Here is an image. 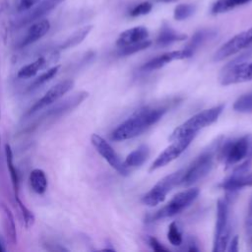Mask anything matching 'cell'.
<instances>
[{"instance_id": "20", "label": "cell", "mask_w": 252, "mask_h": 252, "mask_svg": "<svg viewBox=\"0 0 252 252\" xmlns=\"http://www.w3.org/2000/svg\"><path fill=\"white\" fill-rule=\"evenodd\" d=\"M230 225L228 224V206L225 200H219L217 204V221L215 230L216 240L222 232H224Z\"/></svg>"}, {"instance_id": "26", "label": "cell", "mask_w": 252, "mask_h": 252, "mask_svg": "<svg viewBox=\"0 0 252 252\" xmlns=\"http://www.w3.org/2000/svg\"><path fill=\"white\" fill-rule=\"evenodd\" d=\"M216 35V32L212 30H201L194 33V35L191 37L190 41L187 43L185 48L189 51H191L193 54L194 52L202 46L206 41L210 40Z\"/></svg>"}, {"instance_id": "22", "label": "cell", "mask_w": 252, "mask_h": 252, "mask_svg": "<svg viewBox=\"0 0 252 252\" xmlns=\"http://www.w3.org/2000/svg\"><path fill=\"white\" fill-rule=\"evenodd\" d=\"M92 30H93V26L92 25H88V26L82 27L81 29H79L76 32H74L71 35H69L63 42H61L56 47V49L58 51H60V50H65V49H69V48L77 46L78 44H80L88 36V34L91 32Z\"/></svg>"}, {"instance_id": "16", "label": "cell", "mask_w": 252, "mask_h": 252, "mask_svg": "<svg viewBox=\"0 0 252 252\" xmlns=\"http://www.w3.org/2000/svg\"><path fill=\"white\" fill-rule=\"evenodd\" d=\"M192 55H193V53L191 51L187 50L186 48H184L182 50H174V51L166 52V53H163L159 56H157V57L151 59L150 61H148L147 63H145L140 68V71L141 72H151V71H154V70H158V69L163 67L164 65H166L167 63H169L173 60H180V59L189 58Z\"/></svg>"}, {"instance_id": "7", "label": "cell", "mask_w": 252, "mask_h": 252, "mask_svg": "<svg viewBox=\"0 0 252 252\" xmlns=\"http://www.w3.org/2000/svg\"><path fill=\"white\" fill-rule=\"evenodd\" d=\"M184 173V168L180 169L176 172L166 175L162 179H160L142 199V202L150 207L158 205L161 203L166 195L170 192V190L176 185L180 184L182 176Z\"/></svg>"}, {"instance_id": "6", "label": "cell", "mask_w": 252, "mask_h": 252, "mask_svg": "<svg viewBox=\"0 0 252 252\" xmlns=\"http://www.w3.org/2000/svg\"><path fill=\"white\" fill-rule=\"evenodd\" d=\"M199 195L198 188H190L177 193L164 207L150 217L151 221L173 217L185 210Z\"/></svg>"}, {"instance_id": "12", "label": "cell", "mask_w": 252, "mask_h": 252, "mask_svg": "<svg viewBox=\"0 0 252 252\" xmlns=\"http://www.w3.org/2000/svg\"><path fill=\"white\" fill-rule=\"evenodd\" d=\"M250 45H252V28L235 34L224 44H222L215 53L214 60H223L224 58L233 55Z\"/></svg>"}, {"instance_id": "31", "label": "cell", "mask_w": 252, "mask_h": 252, "mask_svg": "<svg viewBox=\"0 0 252 252\" xmlns=\"http://www.w3.org/2000/svg\"><path fill=\"white\" fill-rule=\"evenodd\" d=\"M195 11V6L192 4H179L175 7L173 17L177 21H183L189 18Z\"/></svg>"}, {"instance_id": "18", "label": "cell", "mask_w": 252, "mask_h": 252, "mask_svg": "<svg viewBox=\"0 0 252 252\" xmlns=\"http://www.w3.org/2000/svg\"><path fill=\"white\" fill-rule=\"evenodd\" d=\"M53 50L51 51L50 55H41L37 57L34 61L23 66L17 73V77L20 79H30L34 77L37 72L47 66V64L50 62L49 57L52 55Z\"/></svg>"}, {"instance_id": "41", "label": "cell", "mask_w": 252, "mask_h": 252, "mask_svg": "<svg viewBox=\"0 0 252 252\" xmlns=\"http://www.w3.org/2000/svg\"><path fill=\"white\" fill-rule=\"evenodd\" d=\"M3 251H4V248H3L2 244H1V241H0V252H3Z\"/></svg>"}, {"instance_id": "9", "label": "cell", "mask_w": 252, "mask_h": 252, "mask_svg": "<svg viewBox=\"0 0 252 252\" xmlns=\"http://www.w3.org/2000/svg\"><path fill=\"white\" fill-rule=\"evenodd\" d=\"M74 86V81L71 79H66L58 82L52 86L38 100H36L30 109L26 112L25 117H30L32 114L38 112L39 110L50 106L51 104L58 101L65 94H67Z\"/></svg>"}, {"instance_id": "38", "label": "cell", "mask_w": 252, "mask_h": 252, "mask_svg": "<svg viewBox=\"0 0 252 252\" xmlns=\"http://www.w3.org/2000/svg\"><path fill=\"white\" fill-rule=\"evenodd\" d=\"M186 243H187V245H188V247L186 248V250H188V251H199V249H198V247H197V244H196L194 238H188L187 241H186Z\"/></svg>"}, {"instance_id": "32", "label": "cell", "mask_w": 252, "mask_h": 252, "mask_svg": "<svg viewBox=\"0 0 252 252\" xmlns=\"http://www.w3.org/2000/svg\"><path fill=\"white\" fill-rule=\"evenodd\" d=\"M151 44H152V41L146 39V40L141 41L139 43H135V44H132V45H129V46H125V47H120L119 50H118V54L121 55V56L131 55L133 53H136L138 51H141L143 49L148 48Z\"/></svg>"}, {"instance_id": "30", "label": "cell", "mask_w": 252, "mask_h": 252, "mask_svg": "<svg viewBox=\"0 0 252 252\" xmlns=\"http://www.w3.org/2000/svg\"><path fill=\"white\" fill-rule=\"evenodd\" d=\"M167 239L168 241L173 245V246H179L183 242L182 238V233L180 231V228L178 224L173 221L169 224L168 226V231H167Z\"/></svg>"}, {"instance_id": "33", "label": "cell", "mask_w": 252, "mask_h": 252, "mask_svg": "<svg viewBox=\"0 0 252 252\" xmlns=\"http://www.w3.org/2000/svg\"><path fill=\"white\" fill-rule=\"evenodd\" d=\"M153 8V4L150 2H142L135 6L131 11H130V16L132 17H138L142 15H146L151 12Z\"/></svg>"}, {"instance_id": "5", "label": "cell", "mask_w": 252, "mask_h": 252, "mask_svg": "<svg viewBox=\"0 0 252 252\" xmlns=\"http://www.w3.org/2000/svg\"><path fill=\"white\" fill-rule=\"evenodd\" d=\"M251 136H243L236 140H229L220 143L219 147V157L227 167H230L247 158L250 148Z\"/></svg>"}, {"instance_id": "25", "label": "cell", "mask_w": 252, "mask_h": 252, "mask_svg": "<svg viewBox=\"0 0 252 252\" xmlns=\"http://www.w3.org/2000/svg\"><path fill=\"white\" fill-rule=\"evenodd\" d=\"M149 155H150L149 147L146 145H142L126 157L124 163L126 166H130V167L140 166L146 161Z\"/></svg>"}, {"instance_id": "39", "label": "cell", "mask_w": 252, "mask_h": 252, "mask_svg": "<svg viewBox=\"0 0 252 252\" xmlns=\"http://www.w3.org/2000/svg\"><path fill=\"white\" fill-rule=\"evenodd\" d=\"M157 2H162V3H170V2H176L178 0H156Z\"/></svg>"}, {"instance_id": "14", "label": "cell", "mask_w": 252, "mask_h": 252, "mask_svg": "<svg viewBox=\"0 0 252 252\" xmlns=\"http://www.w3.org/2000/svg\"><path fill=\"white\" fill-rule=\"evenodd\" d=\"M65 1L66 0H43L41 2H38L35 7L27 11L25 15L18 19L15 22V26L21 28L28 24H32L39 19H42L45 15L50 13L53 9H55Z\"/></svg>"}, {"instance_id": "42", "label": "cell", "mask_w": 252, "mask_h": 252, "mask_svg": "<svg viewBox=\"0 0 252 252\" xmlns=\"http://www.w3.org/2000/svg\"><path fill=\"white\" fill-rule=\"evenodd\" d=\"M0 118H1V109H0Z\"/></svg>"}, {"instance_id": "35", "label": "cell", "mask_w": 252, "mask_h": 252, "mask_svg": "<svg viewBox=\"0 0 252 252\" xmlns=\"http://www.w3.org/2000/svg\"><path fill=\"white\" fill-rule=\"evenodd\" d=\"M148 241H149V245L152 247V249H153L154 251H157V252H166V251H168L167 248H165V247H164L156 237H154V236H150L149 239H148Z\"/></svg>"}, {"instance_id": "19", "label": "cell", "mask_w": 252, "mask_h": 252, "mask_svg": "<svg viewBox=\"0 0 252 252\" xmlns=\"http://www.w3.org/2000/svg\"><path fill=\"white\" fill-rule=\"evenodd\" d=\"M220 186L228 191L235 192L246 186H252V172H247L243 175H237L232 173L228 178L223 180Z\"/></svg>"}, {"instance_id": "37", "label": "cell", "mask_w": 252, "mask_h": 252, "mask_svg": "<svg viewBox=\"0 0 252 252\" xmlns=\"http://www.w3.org/2000/svg\"><path fill=\"white\" fill-rule=\"evenodd\" d=\"M245 223H246L247 227H252V198H251V200L249 202Z\"/></svg>"}, {"instance_id": "17", "label": "cell", "mask_w": 252, "mask_h": 252, "mask_svg": "<svg viewBox=\"0 0 252 252\" xmlns=\"http://www.w3.org/2000/svg\"><path fill=\"white\" fill-rule=\"evenodd\" d=\"M149 36V31L145 27H134L121 32L116 40L118 48L129 46L144 41Z\"/></svg>"}, {"instance_id": "11", "label": "cell", "mask_w": 252, "mask_h": 252, "mask_svg": "<svg viewBox=\"0 0 252 252\" xmlns=\"http://www.w3.org/2000/svg\"><path fill=\"white\" fill-rule=\"evenodd\" d=\"M194 137H195V134H191V135L184 136L180 139L171 141L172 144L169 145L164 151H162L158 155V157L154 160V162L150 167V171H153L161 166H164L167 163L174 160L175 158H177L187 149V147L190 145Z\"/></svg>"}, {"instance_id": "27", "label": "cell", "mask_w": 252, "mask_h": 252, "mask_svg": "<svg viewBox=\"0 0 252 252\" xmlns=\"http://www.w3.org/2000/svg\"><path fill=\"white\" fill-rule=\"evenodd\" d=\"M59 70H60V65H55V66L47 69L41 75H39L35 79H33V81L31 83L30 87H28V91H33L35 89H38L40 86L49 82L51 79H53L58 74Z\"/></svg>"}, {"instance_id": "21", "label": "cell", "mask_w": 252, "mask_h": 252, "mask_svg": "<svg viewBox=\"0 0 252 252\" xmlns=\"http://www.w3.org/2000/svg\"><path fill=\"white\" fill-rule=\"evenodd\" d=\"M187 38V35L174 31L170 26L163 24L157 37V44L158 46H167L175 41H181Z\"/></svg>"}, {"instance_id": "24", "label": "cell", "mask_w": 252, "mask_h": 252, "mask_svg": "<svg viewBox=\"0 0 252 252\" xmlns=\"http://www.w3.org/2000/svg\"><path fill=\"white\" fill-rule=\"evenodd\" d=\"M30 185L36 194H43L48 187V181L45 172L40 168H34L31 171L29 177Z\"/></svg>"}, {"instance_id": "4", "label": "cell", "mask_w": 252, "mask_h": 252, "mask_svg": "<svg viewBox=\"0 0 252 252\" xmlns=\"http://www.w3.org/2000/svg\"><path fill=\"white\" fill-rule=\"evenodd\" d=\"M248 57V53H243L227 63L220 75V83L222 86H228L251 81L252 62H246Z\"/></svg>"}, {"instance_id": "2", "label": "cell", "mask_w": 252, "mask_h": 252, "mask_svg": "<svg viewBox=\"0 0 252 252\" xmlns=\"http://www.w3.org/2000/svg\"><path fill=\"white\" fill-rule=\"evenodd\" d=\"M224 108L223 104H220L217 106H214L209 109H205L195 115H193L191 118L183 122L181 125H179L177 128L174 129V131L169 136V141H174L177 139H180L184 136L191 135V134H197V132L215 121L219 118L220 113L222 112Z\"/></svg>"}, {"instance_id": "8", "label": "cell", "mask_w": 252, "mask_h": 252, "mask_svg": "<svg viewBox=\"0 0 252 252\" xmlns=\"http://www.w3.org/2000/svg\"><path fill=\"white\" fill-rule=\"evenodd\" d=\"M5 156H6V162H7V167H8V171L10 174V178H11V183H12V187H13V191H14V197L16 200V203L19 207V210L22 214V217L24 219V222L26 227H30L34 223V215L32 214V211H30L25 204L22 202V200L20 199V194H19V174H18V170L16 168V165L14 164V158H13V152H12V148L9 144L5 145Z\"/></svg>"}, {"instance_id": "3", "label": "cell", "mask_w": 252, "mask_h": 252, "mask_svg": "<svg viewBox=\"0 0 252 252\" xmlns=\"http://www.w3.org/2000/svg\"><path fill=\"white\" fill-rule=\"evenodd\" d=\"M220 142L221 141L219 139L209 149L200 154L187 168H184V173L180 182L181 185L189 186L204 178L211 171Z\"/></svg>"}, {"instance_id": "28", "label": "cell", "mask_w": 252, "mask_h": 252, "mask_svg": "<svg viewBox=\"0 0 252 252\" xmlns=\"http://www.w3.org/2000/svg\"><path fill=\"white\" fill-rule=\"evenodd\" d=\"M251 0H218L212 8V12L214 14L223 13L229 11L239 5H243L245 3L250 2Z\"/></svg>"}, {"instance_id": "10", "label": "cell", "mask_w": 252, "mask_h": 252, "mask_svg": "<svg viewBox=\"0 0 252 252\" xmlns=\"http://www.w3.org/2000/svg\"><path fill=\"white\" fill-rule=\"evenodd\" d=\"M91 142L96 152L109 163V165L114 168L119 174L127 176L129 174L128 166L120 159L113 148L99 135L93 134L91 136Z\"/></svg>"}, {"instance_id": "29", "label": "cell", "mask_w": 252, "mask_h": 252, "mask_svg": "<svg viewBox=\"0 0 252 252\" xmlns=\"http://www.w3.org/2000/svg\"><path fill=\"white\" fill-rule=\"evenodd\" d=\"M233 109L240 112L252 111V93L238 97L233 104Z\"/></svg>"}, {"instance_id": "15", "label": "cell", "mask_w": 252, "mask_h": 252, "mask_svg": "<svg viewBox=\"0 0 252 252\" xmlns=\"http://www.w3.org/2000/svg\"><path fill=\"white\" fill-rule=\"evenodd\" d=\"M50 30V22L47 19H39L31 24L25 35L17 43V48L27 47L42 38Z\"/></svg>"}, {"instance_id": "36", "label": "cell", "mask_w": 252, "mask_h": 252, "mask_svg": "<svg viewBox=\"0 0 252 252\" xmlns=\"http://www.w3.org/2000/svg\"><path fill=\"white\" fill-rule=\"evenodd\" d=\"M227 251L229 252H237L238 251V236L234 235L232 239L230 240L229 247L227 248Z\"/></svg>"}, {"instance_id": "34", "label": "cell", "mask_w": 252, "mask_h": 252, "mask_svg": "<svg viewBox=\"0 0 252 252\" xmlns=\"http://www.w3.org/2000/svg\"><path fill=\"white\" fill-rule=\"evenodd\" d=\"M39 1L40 0H19L16 9L20 13H25L33 8Z\"/></svg>"}, {"instance_id": "13", "label": "cell", "mask_w": 252, "mask_h": 252, "mask_svg": "<svg viewBox=\"0 0 252 252\" xmlns=\"http://www.w3.org/2000/svg\"><path fill=\"white\" fill-rule=\"evenodd\" d=\"M88 96H89L88 92L81 91V92H78V93L74 94L73 95L67 97L63 101H59V102L56 101L55 104L53 103L54 105L51 104L52 106L49 107L44 113H42L41 118H39V121L49 119V118L58 117L66 112L71 111L72 109H74L78 105H80L86 98H88Z\"/></svg>"}, {"instance_id": "1", "label": "cell", "mask_w": 252, "mask_h": 252, "mask_svg": "<svg viewBox=\"0 0 252 252\" xmlns=\"http://www.w3.org/2000/svg\"><path fill=\"white\" fill-rule=\"evenodd\" d=\"M167 109V106H145L140 108L112 131L111 140L124 141L141 135L156 124Z\"/></svg>"}, {"instance_id": "23", "label": "cell", "mask_w": 252, "mask_h": 252, "mask_svg": "<svg viewBox=\"0 0 252 252\" xmlns=\"http://www.w3.org/2000/svg\"><path fill=\"white\" fill-rule=\"evenodd\" d=\"M1 209H2V217H3V226L5 233L7 235V238L12 244L17 243V230H16V225H15V220L13 214L9 207L5 205L4 203L1 204Z\"/></svg>"}, {"instance_id": "40", "label": "cell", "mask_w": 252, "mask_h": 252, "mask_svg": "<svg viewBox=\"0 0 252 252\" xmlns=\"http://www.w3.org/2000/svg\"><path fill=\"white\" fill-rule=\"evenodd\" d=\"M249 244H250V250L252 251V236L250 238V241H249Z\"/></svg>"}]
</instances>
